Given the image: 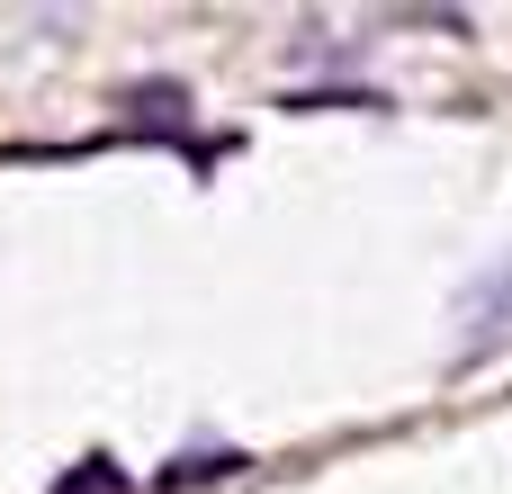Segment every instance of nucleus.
<instances>
[{
	"mask_svg": "<svg viewBox=\"0 0 512 494\" xmlns=\"http://www.w3.org/2000/svg\"><path fill=\"white\" fill-rule=\"evenodd\" d=\"M117 486H126V477H117L108 459H81V477H63L54 494H117Z\"/></svg>",
	"mask_w": 512,
	"mask_h": 494,
	"instance_id": "nucleus-1",
	"label": "nucleus"
}]
</instances>
